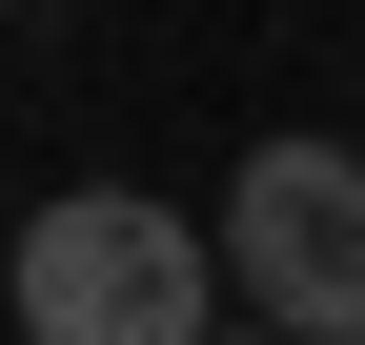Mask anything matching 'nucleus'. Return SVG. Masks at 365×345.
<instances>
[{
    "label": "nucleus",
    "instance_id": "f257e3e1",
    "mask_svg": "<svg viewBox=\"0 0 365 345\" xmlns=\"http://www.w3.org/2000/svg\"><path fill=\"white\" fill-rule=\"evenodd\" d=\"M21 345H223V244L163 203H41L21 224Z\"/></svg>",
    "mask_w": 365,
    "mask_h": 345
},
{
    "label": "nucleus",
    "instance_id": "f03ea898",
    "mask_svg": "<svg viewBox=\"0 0 365 345\" xmlns=\"http://www.w3.org/2000/svg\"><path fill=\"white\" fill-rule=\"evenodd\" d=\"M223 284L284 345H365V163L345 143H264L244 203H223Z\"/></svg>",
    "mask_w": 365,
    "mask_h": 345
},
{
    "label": "nucleus",
    "instance_id": "7ed1b4c3",
    "mask_svg": "<svg viewBox=\"0 0 365 345\" xmlns=\"http://www.w3.org/2000/svg\"><path fill=\"white\" fill-rule=\"evenodd\" d=\"M223 345H284V325H223Z\"/></svg>",
    "mask_w": 365,
    "mask_h": 345
}]
</instances>
